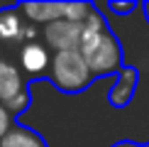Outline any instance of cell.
<instances>
[{"mask_svg": "<svg viewBox=\"0 0 149 147\" xmlns=\"http://www.w3.org/2000/svg\"><path fill=\"white\" fill-rule=\"evenodd\" d=\"M78 52L83 54L86 64L93 76H108V74H117L122 69V47L120 39L110 32L105 17L98 12V8L86 17L83 22V37H81Z\"/></svg>", "mask_w": 149, "mask_h": 147, "instance_id": "cell-1", "label": "cell"}, {"mask_svg": "<svg viewBox=\"0 0 149 147\" xmlns=\"http://www.w3.org/2000/svg\"><path fill=\"white\" fill-rule=\"evenodd\" d=\"M47 78L61 93H81L95 81L81 52H59L52 57Z\"/></svg>", "mask_w": 149, "mask_h": 147, "instance_id": "cell-2", "label": "cell"}, {"mask_svg": "<svg viewBox=\"0 0 149 147\" xmlns=\"http://www.w3.org/2000/svg\"><path fill=\"white\" fill-rule=\"evenodd\" d=\"M20 12L27 17L34 27H44L56 20H73L86 22V17L95 10L93 3H20Z\"/></svg>", "mask_w": 149, "mask_h": 147, "instance_id": "cell-3", "label": "cell"}, {"mask_svg": "<svg viewBox=\"0 0 149 147\" xmlns=\"http://www.w3.org/2000/svg\"><path fill=\"white\" fill-rule=\"evenodd\" d=\"M81 37H83V22L56 20V22H49L42 27L39 39L47 44L49 52L59 54V52H78Z\"/></svg>", "mask_w": 149, "mask_h": 147, "instance_id": "cell-4", "label": "cell"}, {"mask_svg": "<svg viewBox=\"0 0 149 147\" xmlns=\"http://www.w3.org/2000/svg\"><path fill=\"white\" fill-rule=\"evenodd\" d=\"M37 37L34 24L20 12V8H0V44H27Z\"/></svg>", "mask_w": 149, "mask_h": 147, "instance_id": "cell-5", "label": "cell"}, {"mask_svg": "<svg viewBox=\"0 0 149 147\" xmlns=\"http://www.w3.org/2000/svg\"><path fill=\"white\" fill-rule=\"evenodd\" d=\"M52 57L54 54L47 49V44L42 39H32V42H27V44L20 47L17 66H20V71L27 76V81L32 83V81H37V78H42V76L49 74Z\"/></svg>", "mask_w": 149, "mask_h": 147, "instance_id": "cell-6", "label": "cell"}, {"mask_svg": "<svg viewBox=\"0 0 149 147\" xmlns=\"http://www.w3.org/2000/svg\"><path fill=\"white\" fill-rule=\"evenodd\" d=\"M27 91H29V81L20 71V66L8 59H0V103L8 108L12 101H17Z\"/></svg>", "mask_w": 149, "mask_h": 147, "instance_id": "cell-7", "label": "cell"}, {"mask_svg": "<svg viewBox=\"0 0 149 147\" xmlns=\"http://www.w3.org/2000/svg\"><path fill=\"white\" fill-rule=\"evenodd\" d=\"M137 83H139V71L134 66H122L117 71V78H115L113 88H110V93H108V103L113 108L130 106L134 98V91H137Z\"/></svg>", "mask_w": 149, "mask_h": 147, "instance_id": "cell-8", "label": "cell"}, {"mask_svg": "<svg viewBox=\"0 0 149 147\" xmlns=\"http://www.w3.org/2000/svg\"><path fill=\"white\" fill-rule=\"evenodd\" d=\"M0 147H49V145L37 130L22 125V123H15L8 130V135L0 140Z\"/></svg>", "mask_w": 149, "mask_h": 147, "instance_id": "cell-9", "label": "cell"}, {"mask_svg": "<svg viewBox=\"0 0 149 147\" xmlns=\"http://www.w3.org/2000/svg\"><path fill=\"white\" fill-rule=\"evenodd\" d=\"M105 8L110 12H115V15H130V12H134L139 5L134 3V0H127V3H108Z\"/></svg>", "mask_w": 149, "mask_h": 147, "instance_id": "cell-10", "label": "cell"}, {"mask_svg": "<svg viewBox=\"0 0 149 147\" xmlns=\"http://www.w3.org/2000/svg\"><path fill=\"white\" fill-rule=\"evenodd\" d=\"M12 125H15V118L10 115V110H8V108L0 103V140L8 135V130H10Z\"/></svg>", "mask_w": 149, "mask_h": 147, "instance_id": "cell-11", "label": "cell"}, {"mask_svg": "<svg viewBox=\"0 0 149 147\" xmlns=\"http://www.w3.org/2000/svg\"><path fill=\"white\" fill-rule=\"evenodd\" d=\"M113 147H142L139 142H132V140H120V142H115Z\"/></svg>", "mask_w": 149, "mask_h": 147, "instance_id": "cell-12", "label": "cell"}, {"mask_svg": "<svg viewBox=\"0 0 149 147\" xmlns=\"http://www.w3.org/2000/svg\"><path fill=\"white\" fill-rule=\"evenodd\" d=\"M142 10H144V15H147V22H149V3H144V5H142Z\"/></svg>", "mask_w": 149, "mask_h": 147, "instance_id": "cell-13", "label": "cell"}, {"mask_svg": "<svg viewBox=\"0 0 149 147\" xmlns=\"http://www.w3.org/2000/svg\"><path fill=\"white\" fill-rule=\"evenodd\" d=\"M142 147H149V142H142Z\"/></svg>", "mask_w": 149, "mask_h": 147, "instance_id": "cell-14", "label": "cell"}, {"mask_svg": "<svg viewBox=\"0 0 149 147\" xmlns=\"http://www.w3.org/2000/svg\"><path fill=\"white\" fill-rule=\"evenodd\" d=\"M0 59H3V57H0Z\"/></svg>", "mask_w": 149, "mask_h": 147, "instance_id": "cell-15", "label": "cell"}]
</instances>
